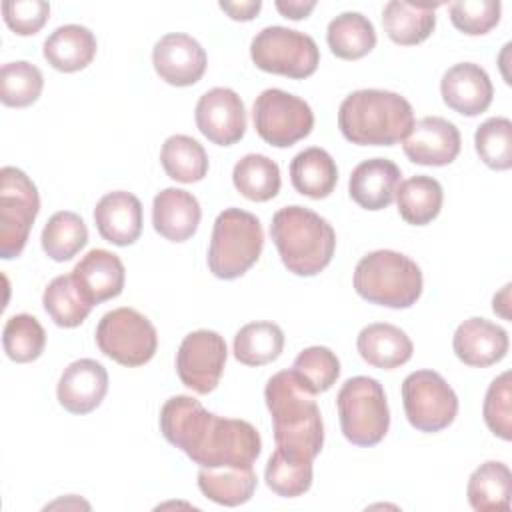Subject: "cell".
Wrapping results in <instances>:
<instances>
[{
	"instance_id": "1",
	"label": "cell",
	"mask_w": 512,
	"mask_h": 512,
	"mask_svg": "<svg viewBox=\"0 0 512 512\" xmlns=\"http://www.w3.org/2000/svg\"><path fill=\"white\" fill-rule=\"evenodd\" d=\"M160 432L200 468H248L262 452V438L250 422L212 414L184 394L164 402Z\"/></svg>"
},
{
	"instance_id": "2",
	"label": "cell",
	"mask_w": 512,
	"mask_h": 512,
	"mask_svg": "<svg viewBox=\"0 0 512 512\" xmlns=\"http://www.w3.org/2000/svg\"><path fill=\"white\" fill-rule=\"evenodd\" d=\"M264 400L276 446L314 460L324 446V422L314 394L298 382L292 370H280L266 382Z\"/></svg>"
},
{
	"instance_id": "3",
	"label": "cell",
	"mask_w": 512,
	"mask_h": 512,
	"mask_svg": "<svg viewBox=\"0 0 512 512\" xmlns=\"http://www.w3.org/2000/svg\"><path fill=\"white\" fill-rule=\"evenodd\" d=\"M412 126V104L390 90H356L338 108L342 136L358 146H394L410 134Z\"/></svg>"
},
{
	"instance_id": "4",
	"label": "cell",
	"mask_w": 512,
	"mask_h": 512,
	"mask_svg": "<svg viewBox=\"0 0 512 512\" xmlns=\"http://www.w3.org/2000/svg\"><path fill=\"white\" fill-rule=\"evenodd\" d=\"M270 238L282 264L296 276H316L334 256L336 232L332 224L304 206H284L272 216Z\"/></svg>"
},
{
	"instance_id": "5",
	"label": "cell",
	"mask_w": 512,
	"mask_h": 512,
	"mask_svg": "<svg viewBox=\"0 0 512 512\" xmlns=\"http://www.w3.org/2000/svg\"><path fill=\"white\" fill-rule=\"evenodd\" d=\"M352 282L366 302L396 310L414 306L424 286L420 266L396 250H374L362 256Z\"/></svg>"
},
{
	"instance_id": "6",
	"label": "cell",
	"mask_w": 512,
	"mask_h": 512,
	"mask_svg": "<svg viewBox=\"0 0 512 512\" xmlns=\"http://www.w3.org/2000/svg\"><path fill=\"white\" fill-rule=\"evenodd\" d=\"M264 248L260 220L240 208L222 210L212 228L208 268L220 280H234L256 264Z\"/></svg>"
},
{
	"instance_id": "7",
	"label": "cell",
	"mask_w": 512,
	"mask_h": 512,
	"mask_svg": "<svg viewBox=\"0 0 512 512\" xmlns=\"http://www.w3.org/2000/svg\"><path fill=\"white\" fill-rule=\"evenodd\" d=\"M340 428L348 442L374 446L384 440L390 428V408L386 392L376 378H348L336 396Z\"/></svg>"
},
{
	"instance_id": "8",
	"label": "cell",
	"mask_w": 512,
	"mask_h": 512,
	"mask_svg": "<svg viewBox=\"0 0 512 512\" xmlns=\"http://www.w3.org/2000/svg\"><path fill=\"white\" fill-rule=\"evenodd\" d=\"M250 58L262 72L304 80L320 64V50L312 36L286 28L266 26L250 42Z\"/></svg>"
},
{
	"instance_id": "9",
	"label": "cell",
	"mask_w": 512,
	"mask_h": 512,
	"mask_svg": "<svg viewBox=\"0 0 512 512\" xmlns=\"http://www.w3.org/2000/svg\"><path fill=\"white\" fill-rule=\"evenodd\" d=\"M96 344L104 356L122 366L134 368L154 358L158 334L144 314L122 306L100 318L96 326Z\"/></svg>"
},
{
	"instance_id": "10",
	"label": "cell",
	"mask_w": 512,
	"mask_h": 512,
	"mask_svg": "<svg viewBox=\"0 0 512 512\" xmlns=\"http://www.w3.org/2000/svg\"><path fill=\"white\" fill-rule=\"evenodd\" d=\"M38 212L36 184L20 168L4 166L0 170V256L4 260L22 254Z\"/></svg>"
},
{
	"instance_id": "11",
	"label": "cell",
	"mask_w": 512,
	"mask_h": 512,
	"mask_svg": "<svg viewBox=\"0 0 512 512\" xmlns=\"http://www.w3.org/2000/svg\"><path fill=\"white\" fill-rule=\"evenodd\" d=\"M252 120L258 136L276 148L296 144L314 128L310 104L280 88H266L256 96Z\"/></svg>"
},
{
	"instance_id": "12",
	"label": "cell",
	"mask_w": 512,
	"mask_h": 512,
	"mask_svg": "<svg viewBox=\"0 0 512 512\" xmlns=\"http://www.w3.org/2000/svg\"><path fill=\"white\" fill-rule=\"evenodd\" d=\"M402 404L412 428L440 432L458 414V396L452 386L434 370H416L402 382Z\"/></svg>"
},
{
	"instance_id": "13",
	"label": "cell",
	"mask_w": 512,
	"mask_h": 512,
	"mask_svg": "<svg viewBox=\"0 0 512 512\" xmlns=\"http://www.w3.org/2000/svg\"><path fill=\"white\" fill-rule=\"evenodd\" d=\"M228 348L214 330H194L180 342L176 352V372L182 384L196 394L212 392L224 372Z\"/></svg>"
},
{
	"instance_id": "14",
	"label": "cell",
	"mask_w": 512,
	"mask_h": 512,
	"mask_svg": "<svg viewBox=\"0 0 512 512\" xmlns=\"http://www.w3.org/2000/svg\"><path fill=\"white\" fill-rule=\"evenodd\" d=\"M196 126L212 144L232 146L244 138L246 108L232 88H212L196 104Z\"/></svg>"
},
{
	"instance_id": "15",
	"label": "cell",
	"mask_w": 512,
	"mask_h": 512,
	"mask_svg": "<svg viewBox=\"0 0 512 512\" xmlns=\"http://www.w3.org/2000/svg\"><path fill=\"white\" fill-rule=\"evenodd\" d=\"M156 74L170 86H192L206 72V50L202 44L182 32L164 34L152 48Z\"/></svg>"
},
{
	"instance_id": "16",
	"label": "cell",
	"mask_w": 512,
	"mask_h": 512,
	"mask_svg": "<svg viewBox=\"0 0 512 512\" xmlns=\"http://www.w3.org/2000/svg\"><path fill=\"white\" fill-rule=\"evenodd\" d=\"M462 148L460 130L442 116H426L414 122L410 134L402 140L406 158L420 166H448Z\"/></svg>"
},
{
	"instance_id": "17",
	"label": "cell",
	"mask_w": 512,
	"mask_h": 512,
	"mask_svg": "<svg viewBox=\"0 0 512 512\" xmlns=\"http://www.w3.org/2000/svg\"><path fill=\"white\" fill-rule=\"evenodd\" d=\"M440 94L450 110L472 118L488 110L494 86L482 66L474 62H458L444 72L440 80Z\"/></svg>"
},
{
	"instance_id": "18",
	"label": "cell",
	"mask_w": 512,
	"mask_h": 512,
	"mask_svg": "<svg viewBox=\"0 0 512 512\" xmlns=\"http://www.w3.org/2000/svg\"><path fill=\"white\" fill-rule=\"evenodd\" d=\"M108 392L106 368L92 360L80 358L64 368L60 374L56 396L64 410L70 414H88L96 410Z\"/></svg>"
},
{
	"instance_id": "19",
	"label": "cell",
	"mask_w": 512,
	"mask_h": 512,
	"mask_svg": "<svg viewBox=\"0 0 512 512\" xmlns=\"http://www.w3.org/2000/svg\"><path fill=\"white\" fill-rule=\"evenodd\" d=\"M508 344V332L502 326L478 316L464 320L452 338L456 358L472 368H488L500 362Z\"/></svg>"
},
{
	"instance_id": "20",
	"label": "cell",
	"mask_w": 512,
	"mask_h": 512,
	"mask_svg": "<svg viewBox=\"0 0 512 512\" xmlns=\"http://www.w3.org/2000/svg\"><path fill=\"white\" fill-rule=\"evenodd\" d=\"M98 234L114 246H130L142 234V202L126 190L104 194L94 208Z\"/></svg>"
},
{
	"instance_id": "21",
	"label": "cell",
	"mask_w": 512,
	"mask_h": 512,
	"mask_svg": "<svg viewBox=\"0 0 512 512\" xmlns=\"http://www.w3.org/2000/svg\"><path fill=\"white\" fill-rule=\"evenodd\" d=\"M72 276L92 306L120 296L126 282L122 260L104 248L86 252L74 266Z\"/></svg>"
},
{
	"instance_id": "22",
	"label": "cell",
	"mask_w": 512,
	"mask_h": 512,
	"mask_svg": "<svg viewBox=\"0 0 512 512\" xmlns=\"http://www.w3.org/2000/svg\"><path fill=\"white\" fill-rule=\"evenodd\" d=\"M202 218L198 198L182 188H164L152 202V226L170 242H184L198 230Z\"/></svg>"
},
{
	"instance_id": "23",
	"label": "cell",
	"mask_w": 512,
	"mask_h": 512,
	"mask_svg": "<svg viewBox=\"0 0 512 512\" xmlns=\"http://www.w3.org/2000/svg\"><path fill=\"white\" fill-rule=\"evenodd\" d=\"M400 176V168L388 158L364 160L350 174V198L364 210H384L396 196Z\"/></svg>"
},
{
	"instance_id": "24",
	"label": "cell",
	"mask_w": 512,
	"mask_h": 512,
	"mask_svg": "<svg viewBox=\"0 0 512 512\" xmlns=\"http://www.w3.org/2000/svg\"><path fill=\"white\" fill-rule=\"evenodd\" d=\"M358 354L374 368L392 370L412 358L414 344L408 334L388 322H374L360 330L356 338Z\"/></svg>"
},
{
	"instance_id": "25",
	"label": "cell",
	"mask_w": 512,
	"mask_h": 512,
	"mask_svg": "<svg viewBox=\"0 0 512 512\" xmlns=\"http://www.w3.org/2000/svg\"><path fill=\"white\" fill-rule=\"evenodd\" d=\"M96 50L98 42L90 28L80 24H64L44 40L42 54L54 70L78 72L94 60Z\"/></svg>"
},
{
	"instance_id": "26",
	"label": "cell",
	"mask_w": 512,
	"mask_h": 512,
	"mask_svg": "<svg viewBox=\"0 0 512 512\" xmlns=\"http://www.w3.org/2000/svg\"><path fill=\"white\" fill-rule=\"evenodd\" d=\"M440 6L442 4H410L390 0L382 10V28L394 44H420L434 32L436 8Z\"/></svg>"
},
{
	"instance_id": "27",
	"label": "cell",
	"mask_w": 512,
	"mask_h": 512,
	"mask_svg": "<svg viewBox=\"0 0 512 512\" xmlns=\"http://www.w3.org/2000/svg\"><path fill=\"white\" fill-rule=\"evenodd\" d=\"M290 180L298 194L312 200H322L336 188L338 168L334 158L324 148L310 146L292 158Z\"/></svg>"
},
{
	"instance_id": "28",
	"label": "cell",
	"mask_w": 512,
	"mask_h": 512,
	"mask_svg": "<svg viewBox=\"0 0 512 512\" xmlns=\"http://www.w3.org/2000/svg\"><path fill=\"white\" fill-rule=\"evenodd\" d=\"M466 496L476 512H508L512 496V474L504 462L488 460L468 478Z\"/></svg>"
},
{
	"instance_id": "29",
	"label": "cell",
	"mask_w": 512,
	"mask_h": 512,
	"mask_svg": "<svg viewBox=\"0 0 512 512\" xmlns=\"http://www.w3.org/2000/svg\"><path fill=\"white\" fill-rule=\"evenodd\" d=\"M394 198L404 222L412 226H426L440 214L444 192L436 178L416 174L398 184Z\"/></svg>"
},
{
	"instance_id": "30",
	"label": "cell",
	"mask_w": 512,
	"mask_h": 512,
	"mask_svg": "<svg viewBox=\"0 0 512 512\" xmlns=\"http://www.w3.org/2000/svg\"><path fill=\"white\" fill-rule=\"evenodd\" d=\"M258 478L252 466L248 468H200L198 472V488L200 492L222 506H240L246 504L254 490Z\"/></svg>"
},
{
	"instance_id": "31",
	"label": "cell",
	"mask_w": 512,
	"mask_h": 512,
	"mask_svg": "<svg viewBox=\"0 0 512 512\" xmlns=\"http://www.w3.org/2000/svg\"><path fill=\"white\" fill-rule=\"evenodd\" d=\"M326 42L334 56L342 60H358L376 46V30L364 14L342 12L330 20Z\"/></svg>"
},
{
	"instance_id": "32",
	"label": "cell",
	"mask_w": 512,
	"mask_h": 512,
	"mask_svg": "<svg viewBox=\"0 0 512 512\" xmlns=\"http://www.w3.org/2000/svg\"><path fill=\"white\" fill-rule=\"evenodd\" d=\"M164 172L182 184L200 182L208 172V154L204 146L186 134L168 136L160 150Z\"/></svg>"
},
{
	"instance_id": "33",
	"label": "cell",
	"mask_w": 512,
	"mask_h": 512,
	"mask_svg": "<svg viewBox=\"0 0 512 512\" xmlns=\"http://www.w3.org/2000/svg\"><path fill=\"white\" fill-rule=\"evenodd\" d=\"M42 304L46 314L60 328L80 326L90 314V310L94 308L78 288L72 274H62L50 280L48 286L44 288Z\"/></svg>"
},
{
	"instance_id": "34",
	"label": "cell",
	"mask_w": 512,
	"mask_h": 512,
	"mask_svg": "<svg viewBox=\"0 0 512 512\" xmlns=\"http://www.w3.org/2000/svg\"><path fill=\"white\" fill-rule=\"evenodd\" d=\"M284 350V332L278 324L262 320L244 324L234 336V358L246 366L274 362Z\"/></svg>"
},
{
	"instance_id": "35",
	"label": "cell",
	"mask_w": 512,
	"mask_h": 512,
	"mask_svg": "<svg viewBox=\"0 0 512 512\" xmlns=\"http://www.w3.org/2000/svg\"><path fill=\"white\" fill-rule=\"evenodd\" d=\"M232 182L244 198L266 202L280 192V168L264 154H246L234 164Z\"/></svg>"
},
{
	"instance_id": "36",
	"label": "cell",
	"mask_w": 512,
	"mask_h": 512,
	"mask_svg": "<svg viewBox=\"0 0 512 512\" xmlns=\"http://www.w3.org/2000/svg\"><path fill=\"white\" fill-rule=\"evenodd\" d=\"M264 480L268 488L284 498H296L312 486V460L296 456L276 446L268 458Z\"/></svg>"
},
{
	"instance_id": "37",
	"label": "cell",
	"mask_w": 512,
	"mask_h": 512,
	"mask_svg": "<svg viewBox=\"0 0 512 512\" xmlns=\"http://www.w3.org/2000/svg\"><path fill=\"white\" fill-rule=\"evenodd\" d=\"M42 250L56 262H66L74 258L88 242L86 222L70 210H60L52 214L40 236Z\"/></svg>"
},
{
	"instance_id": "38",
	"label": "cell",
	"mask_w": 512,
	"mask_h": 512,
	"mask_svg": "<svg viewBox=\"0 0 512 512\" xmlns=\"http://www.w3.org/2000/svg\"><path fill=\"white\" fill-rule=\"evenodd\" d=\"M44 88V76L38 66L16 60L6 62L0 68V100L10 108L32 106Z\"/></svg>"
},
{
	"instance_id": "39",
	"label": "cell",
	"mask_w": 512,
	"mask_h": 512,
	"mask_svg": "<svg viewBox=\"0 0 512 512\" xmlns=\"http://www.w3.org/2000/svg\"><path fill=\"white\" fill-rule=\"evenodd\" d=\"M4 352L18 364L40 358L46 346V332L32 314H14L6 320L2 330Z\"/></svg>"
},
{
	"instance_id": "40",
	"label": "cell",
	"mask_w": 512,
	"mask_h": 512,
	"mask_svg": "<svg viewBox=\"0 0 512 512\" xmlns=\"http://www.w3.org/2000/svg\"><path fill=\"white\" fill-rule=\"evenodd\" d=\"M290 370L310 394H322L336 384L340 376V360L326 346H310L296 356Z\"/></svg>"
},
{
	"instance_id": "41",
	"label": "cell",
	"mask_w": 512,
	"mask_h": 512,
	"mask_svg": "<svg viewBox=\"0 0 512 512\" xmlns=\"http://www.w3.org/2000/svg\"><path fill=\"white\" fill-rule=\"evenodd\" d=\"M474 148L488 168H512V122L504 116H492L484 120L476 128Z\"/></svg>"
},
{
	"instance_id": "42",
	"label": "cell",
	"mask_w": 512,
	"mask_h": 512,
	"mask_svg": "<svg viewBox=\"0 0 512 512\" xmlns=\"http://www.w3.org/2000/svg\"><path fill=\"white\" fill-rule=\"evenodd\" d=\"M482 416L490 432L502 440L512 438V382L510 372L494 378L486 390Z\"/></svg>"
},
{
	"instance_id": "43",
	"label": "cell",
	"mask_w": 512,
	"mask_h": 512,
	"mask_svg": "<svg viewBox=\"0 0 512 512\" xmlns=\"http://www.w3.org/2000/svg\"><path fill=\"white\" fill-rule=\"evenodd\" d=\"M502 4L498 0H458L450 4V20L456 30L468 36L490 32L500 22Z\"/></svg>"
},
{
	"instance_id": "44",
	"label": "cell",
	"mask_w": 512,
	"mask_h": 512,
	"mask_svg": "<svg viewBox=\"0 0 512 512\" xmlns=\"http://www.w3.org/2000/svg\"><path fill=\"white\" fill-rule=\"evenodd\" d=\"M6 26L18 36H32L42 30L50 16V4L44 0H6L2 2Z\"/></svg>"
},
{
	"instance_id": "45",
	"label": "cell",
	"mask_w": 512,
	"mask_h": 512,
	"mask_svg": "<svg viewBox=\"0 0 512 512\" xmlns=\"http://www.w3.org/2000/svg\"><path fill=\"white\" fill-rule=\"evenodd\" d=\"M220 8L232 18L240 22H248L256 18V14L262 8L260 0H246V2H220Z\"/></svg>"
},
{
	"instance_id": "46",
	"label": "cell",
	"mask_w": 512,
	"mask_h": 512,
	"mask_svg": "<svg viewBox=\"0 0 512 512\" xmlns=\"http://www.w3.org/2000/svg\"><path fill=\"white\" fill-rule=\"evenodd\" d=\"M274 6H276V10L284 18L302 20V18H306L316 8V2L314 0H308V2H302V0H276Z\"/></svg>"
},
{
	"instance_id": "47",
	"label": "cell",
	"mask_w": 512,
	"mask_h": 512,
	"mask_svg": "<svg viewBox=\"0 0 512 512\" xmlns=\"http://www.w3.org/2000/svg\"><path fill=\"white\" fill-rule=\"evenodd\" d=\"M510 284H506L496 296H494V300H492V310L496 312V314H500L504 320H508L510 318V312H508V306H510Z\"/></svg>"
},
{
	"instance_id": "48",
	"label": "cell",
	"mask_w": 512,
	"mask_h": 512,
	"mask_svg": "<svg viewBox=\"0 0 512 512\" xmlns=\"http://www.w3.org/2000/svg\"><path fill=\"white\" fill-rule=\"evenodd\" d=\"M70 500H74V494H70ZM76 502V506H86V508H90V504L88 502H84V500H74ZM56 506H64V508H68L70 506V502L68 500H58V502H52L50 506H46V508H56Z\"/></svg>"
}]
</instances>
